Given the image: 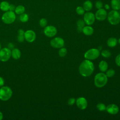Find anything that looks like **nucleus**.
I'll list each match as a JSON object with an SVG mask.
<instances>
[{
    "mask_svg": "<svg viewBox=\"0 0 120 120\" xmlns=\"http://www.w3.org/2000/svg\"><path fill=\"white\" fill-rule=\"evenodd\" d=\"M106 110L107 112L111 114H116L119 111V107L115 104H110L106 107Z\"/></svg>",
    "mask_w": 120,
    "mask_h": 120,
    "instance_id": "obj_14",
    "label": "nucleus"
},
{
    "mask_svg": "<svg viewBox=\"0 0 120 120\" xmlns=\"http://www.w3.org/2000/svg\"><path fill=\"white\" fill-rule=\"evenodd\" d=\"M82 32L83 33V34L87 36H90L94 32V30L93 28L89 25L84 26L82 28Z\"/></svg>",
    "mask_w": 120,
    "mask_h": 120,
    "instance_id": "obj_16",
    "label": "nucleus"
},
{
    "mask_svg": "<svg viewBox=\"0 0 120 120\" xmlns=\"http://www.w3.org/2000/svg\"><path fill=\"white\" fill-rule=\"evenodd\" d=\"M11 56V50L8 47H4L0 50V61L6 62Z\"/></svg>",
    "mask_w": 120,
    "mask_h": 120,
    "instance_id": "obj_7",
    "label": "nucleus"
},
{
    "mask_svg": "<svg viewBox=\"0 0 120 120\" xmlns=\"http://www.w3.org/2000/svg\"><path fill=\"white\" fill-rule=\"evenodd\" d=\"M100 55V51L98 49L91 48L85 53L84 58L89 60H93L98 58Z\"/></svg>",
    "mask_w": 120,
    "mask_h": 120,
    "instance_id": "obj_6",
    "label": "nucleus"
},
{
    "mask_svg": "<svg viewBox=\"0 0 120 120\" xmlns=\"http://www.w3.org/2000/svg\"><path fill=\"white\" fill-rule=\"evenodd\" d=\"M111 5L113 10H118L120 9V0H112Z\"/></svg>",
    "mask_w": 120,
    "mask_h": 120,
    "instance_id": "obj_18",
    "label": "nucleus"
},
{
    "mask_svg": "<svg viewBox=\"0 0 120 120\" xmlns=\"http://www.w3.org/2000/svg\"><path fill=\"white\" fill-rule=\"evenodd\" d=\"M75 101H76V100L75 98H71L68 99V104L69 105H74L75 103Z\"/></svg>",
    "mask_w": 120,
    "mask_h": 120,
    "instance_id": "obj_33",
    "label": "nucleus"
},
{
    "mask_svg": "<svg viewBox=\"0 0 120 120\" xmlns=\"http://www.w3.org/2000/svg\"><path fill=\"white\" fill-rule=\"evenodd\" d=\"M108 63L104 60L101 61L98 65V67L100 70L102 72H105L108 68Z\"/></svg>",
    "mask_w": 120,
    "mask_h": 120,
    "instance_id": "obj_21",
    "label": "nucleus"
},
{
    "mask_svg": "<svg viewBox=\"0 0 120 120\" xmlns=\"http://www.w3.org/2000/svg\"><path fill=\"white\" fill-rule=\"evenodd\" d=\"M118 43L117 39L113 37L110 38L107 41V45L110 47H113L115 46Z\"/></svg>",
    "mask_w": 120,
    "mask_h": 120,
    "instance_id": "obj_17",
    "label": "nucleus"
},
{
    "mask_svg": "<svg viewBox=\"0 0 120 120\" xmlns=\"http://www.w3.org/2000/svg\"><path fill=\"white\" fill-rule=\"evenodd\" d=\"M118 42L119 43V44H120V38L118 39Z\"/></svg>",
    "mask_w": 120,
    "mask_h": 120,
    "instance_id": "obj_42",
    "label": "nucleus"
},
{
    "mask_svg": "<svg viewBox=\"0 0 120 120\" xmlns=\"http://www.w3.org/2000/svg\"><path fill=\"white\" fill-rule=\"evenodd\" d=\"M97 108L100 111H103L106 110V106L103 103H98L97 105Z\"/></svg>",
    "mask_w": 120,
    "mask_h": 120,
    "instance_id": "obj_27",
    "label": "nucleus"
},
{
    "mask_svg": "<svg viewBox=\"0 0 120 120\" xmlns=\"http://www.w3.org/2000/svg\"><path fill=\"white\" fill-rule=\"evenodd\" d=\"M39 24L41 27L45 28V26H46L47 24V21L45 18H42L39 20Z\"/></svg>",
    "mask_w": 120,
    "mask_h": 120,
    "instance_id": "obj_26",
    "label": "nucleus"
},
{
    "mask_svg": "<svg viewBox=\"0 0 120 120\" xmlns=\"http://www.w3.org/2000/svg\"><path fill=\"white\" fill-rule=\"evenodd\" d=\"M16 19L15 14L14 11L8 10L2 15L1 20L2 22L7 24H10L13 23Z\"/></svg>",
    "mask_w": 120,
    "mask_h": 120,
    "instance_id": "obj_5",
    "label": "nucleus"
},
{
    "mask_svg": "<svg viewBox=\"0 0 120 120\" xmlns=\"http://www.w3.org/2000/svg\"><path fill=\"white\" fill-rule=\"evenodd\" d=\"M13 91L12 89L7 86L0 87V99L3 101L9 100L12 97Z\"/></svg>",
    "mask_w": 120,
    "mask_h": 120,
    "instance_id": "obj_3",
    "label": "nucleus"
},
{
    "mask_svg": "<svg viewBox=\"0 0 120 120\" xmlns=\"http://www.w3.org/2000/svg\"><path fill=\"white\" fill-rule=\"evenodd\" d=\"M77 30L78 32H82V28H78V27H77Z\"/></svg>",
    "mask_w": 120,
    "mask_h": 120,
    "instance_id": "obj_40",
    "label": "nucleus"
},
{
    "mask_svg": "<svg viewBox=\"0 0 120 120\" xmlns=\"http://www.w3.org/2000/svg\"><path fill=\"white\" fill-rule=\"evenodd\" d=\"M24 30L22 29H19L18 30V34H21V35H24Z\"/></svg>",
    "mask_w": 120,
    "mask_h": 120,
    "instance_id": "obj_38",
    "label": "nucleus"
},
{
    "mask_svg": "<svg viewBox=\"0 0 120 120\" xmlns=\"http://www.w3.org/2000/svg\"><path fill=\"white\" fill-rule=\"evenodd\" d=\"M67 54V50L66 48L64 47H61L59 51V55L61 57H65Z\"/></svg>",
    "mask_w": 120,
    "mask_h": 120,
    "instance_id": "obj_24",
    "label": "nucleus"
},
{
    "mask_svg": "<svg viewBox=\"0 0 120 120\" xmlns=\"http://www.w3.org/2000/svg\"><path fill=\"white\" fill-rule=\"evenodd\" d=\"M107 15V12L103 8L98 9L95 15V18L100 21L105 20L106 18Z\"/></svg>",
    "mask_w": 120,
    "mask_h": 120,
    "instance_id": "obj_12",
    "label": "nucleus"
},
{
    "mask_svg": "<svg viewBox=\"0 0 120 120\" xmlns=\"http://www.w3.org/2000/svg\"><path fill=\"white\" fill-rule=\"evenodd\" d=\"M95 7L97 9L102 8L103 7V3L101 1H97L95 3Z\"/></svg>",
    "mask_w": 120,
    "mask_h": 120,
    "instance_id": "obj_31",
    "label": "nucleus"
},
{
    "mask_svg": "<svg viewBox=\"0 0 120 120\" xmlns=\"http://www.w3.org/2000/svg\"><path fill=\"white\" fill-rule=\"evenodd\" d=\"M107 81V77L103 73H98L94 77V84L98 88H102L105 86Z\"/></svg>",
    "mask_w": 120,
    "mask_h": 120,
    "instance_id": "obj_2",
    "label": "nucleus"
},
{
    "mask_svg": "<svg viewBox=\"0 0 120 120\" xmlns=\"http://www.w3.org/2000/svg\"><path fill=\"white\" fill-rule=\"evenodd\" d=\"M83 20L86 24L90 25L92 24L95 21V15L91 12H87L84 15Z\"/></svg>",
    "mask_w": 120,
    "mask_h": 120,
    "instance_id": "obj_11",
    "label": "nucleus"
},
{
    "mask_svg": "<svg viewBox=\"0 0 120 120\" xmlns=\"http://www.w3.org/2000/svg\"><path fill=\"white\" fill-rule=\"evenodd\" d=\"M25 40L24 35H21V34H18L17 36V40L19 42H23Z\"/></svg>",
    "mask_w": 120,
    "mask_h": 120,
    "instance_id": "obj_32",
    "label": "nucleus"
},
{
    "mask_svg": "<svg viewBox=\"0 0 120 120\" xmlns=\"http://www.w3.org/2000/svg\"><path fill=\"white\" fill-rule=\"evenodd\" d=\"M85 22L84 20L82 19H79L77 22V26L78 28H83L85 26Z\"/></svg>",
    "mask_w": 120,
    "mask_h": 120,
    "instance_id": "obj_30",
    "label": "nucleus"
},
{
    "mask_svg": "<svg viewBox=\"0 0 120 120\" xmlns=\"http://www.w3.org/2000/svg\"><path fill=\"white\" fill-rule=\"evenodd\" d=\"M25 11V7L22 5H18L15 7V13L17 15H21L24 13Z\"/></svg>",
    "mask_w": 120,
    "mask_h": 120,
    "instance_id": "obj_22",
    "label": "nucleus"
},
{
    "mask_svg": "<svg viewBox=\"0 0 120 120\" xmlns=\"http://www.w3.org/2000/svg\"><path fill=\"white\" fill-rule=\"evenodd\" d=\"M1 49V44L0 43V50Z\"/></svg>",
    "mask_w": 120,
    "mask_h": 120,
    "instance_id": "obj_43",
    "label": "nucleus"
},
{
    "mask_svg": "<svg viewBox=\"0 0 120 120\" xmlns=\"http://www.w3.org/2000/svg\"><path fill=\"white\" fill-rule=\"evenodd\" d=\"M115 62L117 66L120 67V54L117 55L116 57Z\"/></svg>",
    "mask_w": 120,
    "mask_h": 120,
    "instance_id": "obj_34",
    "label": "nucleus"
},
{
    "mask_svg": "<svg viewBox=\"0 0 120 120\" xmlns=\"http://www.w3.org/2000/svg\"><path fill=\"white\" fill-rule=\"evenodd\" d=\"M108 22L112 25H115L120 22V14L117 10H112L107 15Z\"/></svg>",
    "mask_w": 120,
    "mask_h": 120,
    "instance_id": "obj_4",
    "label": "nucleus"
},
{
    "mask_svg": "<svg viewBox=\"0 0 120 120\" xmlns=\"http://www.w3.org/2000/svg\"><path fill=\"white\" fill-rule=\"evenodd\" d=\"M15 6L14 4H10L9 7V10L12 11H15Z\"/></svg>",
    "mask_w": 120,
    "mask_h": 120,
    "instance_id": "obj_35",
    "label": "nucleus"
},
{
    "mask_svg": "<svg viewBox=\"0 0 120 120\" xmlns=\"http://www.w3.org/2000/svg\"><path fill=\"white\" fill-rule=\"evenodd\" d=\"M101 54L102 55V56L103 57H105V58H109L111 56V52L108 51V50H103L101 52Z\"/></svg>",
    "mask_w": 120,
    "mask_h": 120,
    "instance_id": "obj_25",
    "label": "nucleus"
},
{
    "mask_svg": "<svg viewBox=\"0 0 120 120\" xmlns=\"http://www.w3.org/2000/svg\"><path fill=\"white\" fill-rule=\"evenodd\" d=\"M76 104L77 106L81 110L85 109L88 106L87 100L83 97H79L76 100Z\"/></svg>",
    "mask_w": 120,
    "mask_h": 120,
    "instance_id": "obj_13",
    "label": "nucleus"
},
{
    "mask_svg": "<svg viewBox=\"0 0 120 120\" xmlns=\"http://www.w3.org/2000/svg\"><path fill=\"white\" fill-rule=\"evenodd\" d=\"M114 74H115V71L113 69H110L106 72L105 75L107 76V77H112L114 75Z\"/></svg>",
    "mask_w": 120,
    "mask_h": 120,
    "instance_id": "obj_29",
    "label": "nucleus"
},
{
    "mask_svg": "<svg viewBox=\"0 0 120 120\" xmlns=\"http://www.w3.org/2000/svg\"><path fill=\"white\" fill-rule=\"evenodd\" d=\"M25 40L29 43L33 42L36 38V33L31 30H27L24 34Z\"/></svg>",
    "mask_w": 120,
    "mask_h": 120,
    "instance_id": "obj_10",
    "label": "nucleus"
},
{
    "mask_svg": "<svg viewBox=\"0 0 120 120\" xmlns=\"http://www.w3.org/2000/svg\"><path fill=\"white\" fill-rule=\"evenodd\" d=\"M94 70V66L92 61L89 60H84L80 65L79 71L81 75L84 77L90 76Z\"/></svg>",
    "mask_w": 120,
    "mask_h": 120,
    "instance_id": "obj_1",
    "label": "nucleus"
},
{
    "mask_svg": "<svg viewBox=\"0 0 120 120\" xmlns=\"http://www.w3.org/2000/svg\"><path fill=\"white\" fill-rule=\"evenodd\" d=\"M57 30L56 28L52 25L46 26L45 27L44 30V34L47 37L52 38L56 34Z\"/></svg>",
    "mask_w": 120,
    "mask_h": 120,
    "instance_id": "obj_9",
    "label": "nucleus"
},
{
    "mask_svg": "<svg viewBox=\"0 0 120 120\" xmlns=\"http://www.w3.org/2000/svg\"><path fill=\"white\" fill-rule=\"evenodd\" d=\"M51 46L55 48H60L64 45V41L60 37H56L52 38L50 41Z\"/></svg>",
    "mask_w": 120,
    "mask_h": 120,
    "instance_id": "obj_8",
    "label": "nucleus"
},
{
    "mask_svg": "<svg viewBox=\"0 0 120 120\" xmlns=\"http://www.w3.org/2000/svg\"><path fill=\"white\" fill-rule=\"evenodd\" d=\"M9 3L7 1H2L0 3V9L3 12L9 10Z\"/></svg>",
    "mask_w": 120,
    "mask_h": 120,
    "instance_id": "obj_19",
    "label": "nucleus"
},
{
    "mask_svg": "<svg viewBox=\"0 0 120 120\" xmlns=\"http://www.w3.org/2000/svg\"><path fill=\"white\" fill-rule=\"evenodd\" d=\"M105 8L106 9H109L110 8V6H109L108 4H105Z\"/></svg>",
    "mask_w": 120,
    "mask_h": 120,
    "instance_id": "obj_39",
    "label": "nucleus"
},
{
    "mask_svg": "<svg viewBox=\"0 0 120 120\" xmlns=\"http://www.w3.org/2000/svg\"><path fill=\"white\" fill-rule=\"evenodd\" d=\"M3 113L1 112H0V120H1L3 119Z\"/></svg>",
    "mask_w": 120,
    "mask_h": 120,
    "instance_id": "obj_41",
    "label": "nucleus"
},
{
    "mask_svg": "<svg viewBox=\"0 0 120 120\" xmlns=\"http://www.w3.org/2000/svg\"><path fill=\"white\" fill-rule=\"evenodd\" d=\"M11 56L15 60H18L21 56V52L18 48H14L11 51Z\"/></svg>",
    "mask_w": 120,
    "mask_h": 120,
    "instance_id": "obj_15",
    "label": "nucleus"
},
{
    "mask_svg": "<svg viewBox=\"0 0 120 120\" xmlns=\"http://www.w3.org/2000/svg\"><path fill=\"white\" fill-rule=\"evenodd\" d=\"M93 7V4L91 1L87 0H86L83 4V8L84 10L89 11L91 10Z\"/></svg>",
    "mask_w": 120,
    "mask_h": 120,
    "instance_id": "obj_20",
    "label": "nucleus"
},
{
    "mask_svg": "<svg viewBox=\"0 0 120 120\" xmlns=\"http://www.w3.org/2000/svg\"><path fill=\"white\" fill-rule=\"evenodd\" d=\"M4 84V80L3 77L0 76V87H2Z\"/></svg>",
    "mask_w": 120,
    "mask_h": 120,
    "instance_id": "obj_36",
    "label": "nucleus"
},
{
    "mask_svg": "<svg viewBox=\"0 0 120 120\" xmlns=\"http://www.w3.org/2000/svg\"><path fill=\"white\" fill-rule=\"evenodd\" d=\"M8 48L9 49H10L11 50L13 49L14 48V45L13 43H10L8 44Z\"/></svg>",
    "mask_w": 120,
    "mask_h": 120,
    "instance_id": "obj_37",
    "label": "nucleus"
},
{
    "mask_svg": "<svg viewBox=\"0 0 120 120\" xmlns=\"http://www.w3.org/2000/svg\"><path fill=\"white\" fill-rule=\"evenodd\" d=\"M29 15L27 14L23 13L20 15L19 20L22 22H26L29 20Z\"/></svg>",
    "mask_w": 120,
    "mask_h": 120,
    "instance_id": "obj_23",
    "label": "nucleus"
},
{
    "mask_svg": "<svg viewBox=\"0 0 120 120\" xmlns=\"http://www.w3.org/2000/svg\"><path fill=\"white\" fill-rule=\"evenodd\" d=\"M76 12L77 13V14L79 15H82L84 14V9L83 8V7H80V6H78L76 8Z\"/></svg>",
    "mask_w": 120,
    "mask_h": 120,
    "instance_id": "obj_28",
    "label": "nucleus"
}]
</instances>
